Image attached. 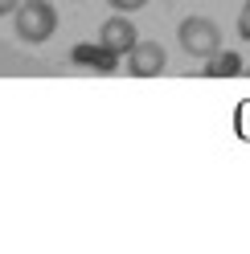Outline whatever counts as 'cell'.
Listing matches in <instances>:
<instances>
[{"mask_svg": "<svg viewBox=\"0 0 250 254\" xmlns=\"http://www.w3.org/2000/svg\"><path fill=\"white\" fill-rule=\"evenodd\" d=\"M115 58H119V54H111L107 45H78V50H74V62H78V66H95V70H103V74L115 70Z\"/></svg>", "mask_w": 250, "mask_h": 254, "instance_id": "cell-5", "label": "cell"}, {"mask_svg": "<svg viewBox=\"0 0 250 254\" xmlns=\"http://www.w3.org/2000/svg\"><path fill=\"white\" fill-rule=\"evenodd\" d=\"M234 74H246V66H242L238 54L217 50L213 58H205V78H234Z\"/></svg>", "mask_w": 250, "mask_h": 254, "instance_id": "cell-6", "label": "cell"}, {"mask_svg": "<svg viewBox=\"0 0 250 254\" xmlns=\"http://www.w3.org/2000/svg\"><path fill=\"white\" fill-rule=\"evenodd\" d=\"M135 25L127 21V12H115V17L111 21H103V29H99V45H107V50H111V54H131L135 50Z\"/></svg>", "mask_w": 250, "mask_h": 254, "instance_id": "cell-4", "label": "cell"}, {"mask_svg": "<svg viewBox=\"0 0 250 254\" xmlns=\"http://www.w3.org/2000/svg\"><path fill=\"white\" fill-rule=\"evenodd\" d=\"M246 74H250V66H246Z\"/></svg>", "mask_w": 250, "mask_h": 254, "instance_id": "cell-10", "label": "cell"}, {"mask_svg": "<svg viewBox=\"0 0 250 254\" xmlns=\"http://www.w3.org/2000/svg\"><path fill=\"white\" fill-rule=\"evenodd\" d=\"M54 29H58V8L50 0H21V8H17V37L21 41L41 45L54 37Z\"/></svg>", "mask_w": 250, "mask_h": 254, "instance_id": "cell-1", "label": "cell"}, {"mask_svg": "<svg viewBox=\"0 0 250 254\" xmlns=\"http://www.w3.org/2000/svg\"><path fill=\"white\" fill-rule=\"evenodd\" d=\"M164 66H168V54L160 41H135V50L127 54V70L135 78H156L164 74Z\"/></svg>", "mask_w": 250, "mask_h": 254, "instance_id": "cell-3", "label": "cell"}, {"mask_svg": "<svg viewBox=\"0 0 250 254\" xmlns=\"http://www.w3.org/2000/svg\"><path fill=\"white\" fill-rule=\"evenodd\" d=\"M107 4H111L115 12H135V8H144L148 0H107Z\"/></svg>", "mask_w": 250, "mask_h": 254, "instance_id": "cell-7", "label": "cell"}, {"mask_svg": "<svg viewBox=\"0 0 250 254\" xmlns=\"http://www.w3.org/2000/svg\"><path fill=\"white\" fill-rule=\"evenodd\" d=\"M238 37H246V41H250V0H246L242 12H238Z\"/></svg>", "mask_w": 250, "mask_h": 254, "instance_id": "cell-8", "label": "cell"}, {"mask_svg": "<svg viewBox=\"0 0 250 254\" xmlns=\"http://www.w3.org/2000/svg\"><path fill=\"white\" fill-rule=\"evenodd\" d=\"M21 0H0V17H8V12H17Z\"/></svg>", "mask_w": 250, "mask_h": 254, "instance_id": "cell-9", "label": "cell"}, {"mask_svg": "<svg viewBox=\"0 0 250 254\" xmlns=\"http://www.w3.org/2000/svg\"><path fill=\"white\" fill-rule=\"evenodd\" d=\"M177 37H181V50L189 58H213L217 50H222V29H217L209 17H185L181 29H177Z\"/></svg>", "mask_w": 250, "mask_h": 254, "instance_id": "cell-2", "label": "cell"}]
</instances>
